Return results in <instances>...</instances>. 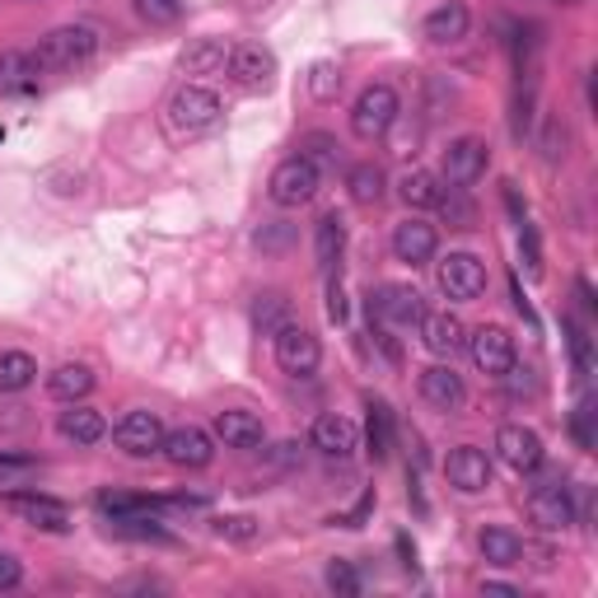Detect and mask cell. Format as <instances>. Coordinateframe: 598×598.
Wrapping results in <instances>:
<instances>
[{
    "label": "cell",
    "mask_w": 598,
    "mask_h": 598,
    "mask_svg": "<svg viewBox=\"0 0 598 598\" xmlns=\"http://www.w3.org/2000/svg\"><path fill=\"white\" fill-rule=\"evenodd\" d=\"M164 118H169L173 136H206V131H215L220 118H225V103H220V94L206 90V84H183V90H173Z\"/></svg>",
    "instance_id": "cell-1"
},
{
    "label": "cell",
    "mask_w": 598,
    "mask_h": 598,
    "mask_svg": "<svg viewBox=\"0 0 598 598\" xmlns=\"http://www.w3.org/2000/svg\"><path fill=\"white\" fill-rule=\"evenodd\" d=\"M94 52H99V33L90 24H61L38 42L33 61L38 71H80L84 61H94Z\"/></svg>",
    "instance_id": "cell-2"
},
{
    "label": "cell",
    "mask_w": 598,
    "mask_h": 598,
    "mask_svg": "<svg viewBox=\"0 0 598 598\" xmlns=\"http://www.w3.org/2000/svg\"><path fill=\"white\" fill-rule=\"evenodd\" d=\"M397 113H403V103H397V90L393 84H369V90H361L356 108H351V131H356L361 141H384Z\"/></svg>",
    "instance_id": "cell-3"
},
{
    "label": "cell",
    "mask_w": 598,
    "mask_h": 598,
    "mask_svg": "<svg viewBox=\"0 0 598 598\" xmlns=\"http://www.w3.org/2000/svg\"><path fill=\"white\" fill-rule=\"evenodd\" d=\"M528 519H534L543 534H561V528L575 524V500H570L566 473H547L534 486V496H528Z\"/></svg>",
    "instance_id": "cell-4"
},
{
    "label": "cell",
    "mask_w": 598,
    "mask_h": 598,
    "mask_svg": "<svg viewBox=\"0 0 598 598\" xmlns=\"http://www.w3.org/2000/svg\"><path fill=\"white\" fill-rule=\"evenodd\" d=\"M267 196L281 206V211H300L318 196V169L304 160V154H295V160H285L272 169V183H267Z\"/></svg>",
    "instance_id": "cell-5"
},
{
    "label": "cell",
    "mask_w": 598,
    "mask_h": 598,
    "mask_svg": "<svg viewBox=\"0 0 598 598\" xmlns=\"http://www.w3.org/2000/svg\"><path fill=\"white\" fill-rule=\"evenodd\" d=\"M225 71L239 90L249 94H267L276 84V57L267 48H257V42H239V48L225 52Z\"/></svg>",
    "instance_id": "cell-6"
},
{
    "label": "cell",
    "mask_w": 598,
    "mask_h": 598,
    "mask_svg": "<svg viewBox=\"0 0 598 598\" xmlns=\"http://www.w3.org/2000/svg\"><path fill=\"white\" fill-rule=\"evenodd\" d=\"M272 346H276V365L291 374V379H308L318 365H323V346H318V337L308 327H300V323H285L276 337H272Z\"/></svg>",
    "instance_id": "cell-7"
},
{
    "label": "cell",
    "mask_w": 598,
    "mask_h": 598,
    "mask_svg": "<svg viewBox=\"0 0 598 598\" xmlns=\"http://www.w3.org/2000/svg\"><path fill=\"white\" fill-rule=\"evenodd\" d=\"M463 346H468L473 365H477L482 374H491V379H500V374L515 365V337H509L505 327H496V323H482Z\"/></svg>",
    "instance_id": "cell-8"
},
{
    "label": "cell",
    "mask_w": 598,
    "mask_h": 598,
    "mask_svg": "<svg viewBox=\"0 0 598 598\" xmlns=\"http://www.w3.org/2000/svg\"><path fill=\"white\" fill-rule=\"evenodd\" d=\"M439 291L449 300H482L486 295V262L473 253H449L439 262Z\"/></svg>",
    "instance_id": "cell-9"
},
{
    "label": "cell",
    "mask_w": 598,
    "mask_h": 598,
    "mask_svg": "<svg viewBox=\"0 0 598 598\" xmlns=\"http://www.w3.org/2000/svg\"><path fill=\"white\" fill-rule=\"evenodd\" d=\"M113 439H118L122 454L150 458V454H160V445H164V420L154 412H126L113 426Z\"/></svg>",
    "instance_id": "cell-10"
},
{
    "label": "cell",
    "mask_w": 598,
    "mask_h": 598,
    "mask_svg": "<svg viewBox=\"0 0 598 598\" xmlns=\"http://www.w3.org/2000/svg\"><path fill=\"white\" fill-rule=\"evenodd\" d=\"M369 318H379L388 327H416L426 318V300L412 285H384L379 295H369Z\"/></svg>",
    "instance_id": "cell-11"
},
{
    "label": "cell",
    "mask_w": 598,
    "mask_h": 598,
    "mask_svg": "<svg viewBox=\"0 0 598 598\" xmlns=\"http://www.w3.org/2000/svg\"><path fill=\"white\" fill-rule=\"evenodd\" d=\"M496 454L509 473H538L543 468V435L528 426H500L496 430Z\"/></svg>",
    "instance_id": "cell-12"
},
{
    "label": "cell",
    "mask_w": 598,
    "mask_h": 598,
    "mask_svg": "<svg viewBox=\"0 0 598 598\" xmlns=\"http://www.w3.org/2000/svg\"><path fill=\"white\" fill-rule=\"evenodd\" d=\"M164 458L173 463V468H211L215 458V439L202 430V426H179V430H164Z\"/></svg>",
    "instance_id": "cell-13"
},
{
    "label": "cell",
    "mask_w": 598,
    "mask_h": 598,
    "mask_svg": "<svg viewBox=\"0 0 598 598\" xmlns=\"http://www.w3.org/2000/svg\"><path fill=\"white\" fill-rule=\"evenodd\" d=\"M486 164H491V154H486V141H482V136H458V141H449V150H445V183H449V187H473L482 173H486Z\"/></svg>",
    "instance_id": "cell-14"
},
{
    "label": "cell",
    "mask_w": 598,
    "mask_h": 598,
    "mask_svg": "<svg viewBox=\"0 0 598 598\" xmlns=\"http://www.w3.org/2000/svg\"><path fill=\"white\" fill-rule=\"evenodd\" d=\"M445 477L454 491L463 496H482L491 486V458H486L477 445H458L449 458H445Z\"/></svg>",
    "instance_id": "cell-15"
},
{
    "label": "cell",
    "mask_w": 598,
    "mask_h": 598,
    "mask_svg": "<svg viewBox=\"0 0 598 598\" xmlns=\"http://www.w3.org/2000/svg\"><path fill=\"white\" fill-rule=\"evenodd\" d=\"M6 505H10V515H19L33 528H42V534H65V528H71V509H65L61 500H52V496L14 491V496H6Z\"/></svg>",
    "instance_id": "cell-16"
},
{
    "label": "cell",
    "mask_w": 598,
    "mask_h": 598,
    "mask_svg": "<svg viewBox=\"0 0 598 598\" xmlns=\"http://www.w3.org/2000/svg\"><path fill=\"white\" fill-rule=\"evenodd\" d=\"M314 449L318 454H327V458H351L361 449V430H356V420L351 416H342V412H327V416H318L314 420Z\"/></svg>",
    "instance_id": "cell-17"
},
{
    "label": "cell",
    "mask_w": 598,
    "mask_h": 598,
    "mask_svg": "<svg viewBox=\"0 0 598 598\" xmlns=\"http://www.w3.org/2000/svg\"><path fill=\"white\" fill-rule=\"evenodd\" d=\"M435 249H439V234L426 220H403V225L393 230V257L407 262V267H426Z\"/></svg>",
    "instance_id": "cell-18"
},
{
    "label": "cell",
    "mask_w": 598,
    "mask_h": 598,
    "mask_svg": "<svg viewBox=\"0 0 598 598\" xmlns=\"http://www.w3.org/2000/svg\"><path fill=\"white\" fill-rule=\"evenodd\" d=\"M420 327V342H426V351L430 356H439V361H454L458 351H463V342H468V332H463V323H458V314H426L416 323Z\"/></svg>",
    "instance_id": "cell-19"
},
{
    "label": "cell",
    "mask_w": 598,
    "mask_h": 598,
    "mask_svg": "<svg viewBox=\"0 0 598 598\" xmlns=\"http://www.w3.org/2000/svg\"><path fill=\"white\" fill-rule=\"evenodd\" d=\"M473 29V14L463 0H445V6H435L426 14V38L435 42V48H454V42H463Z\"/></svg>",
    "instance_id": "cell-20"
},
{
    "label": "cell",
    "mask_w": 598,
    "mask_h": 598,
    "mask_svg": "<svg viewBox=\"0 0 598 598\" xmlns=\"http://www.w3.org/2000/svg\"><path fill=\"white\" fill-rule=\"evenodd\" d=\"M420 397H426L435 412H458L468 388H463L454 365H430V369H420Z\"/></svg>",
    "instance_id": "cell-21"
},
{
    "label": "cell",
    "mask_w": 598,
    "mask_h": 598,
    "mask_svg": "<svg viewBox=\"0 0 598 598\" xmlns=\"http://www.w3.org/2000/svg\"><path fill=\"white\" fill-rule=\"evenodd\" d=\"M215 439H225V449H257L267 439V426L253 412H220L215 416Z\"/></svg>",
    "instance_id": "cell-22"
},
{
    "label": "cell",
    "mask_w": 598,
    "mask_h": 598,
    "mask_svg": "<svg viewBox=\"0 0 598 598\" xmlns=\"http://www.w3.org/2000/svg\"><path fill=\"white\" fill-rule=\"evenodd\" d=\"M57 430H61V439H71V445L90 449V445H99V439L108 435V420H103L94 407H84V403H71V412H61Z\"/></svg>",
    "instance_id": "cell-23"
},
{
    "label": "cell",
    "mask_w": 598,
    "mask_h": 598,
    "mask_svg": "<svg viewBox=\"0 0 598 598\" xmlns=\"http://www.w3.org/2000/svg\"><path fill=\"white\" fill-rule=\"evenodd\" d=\"M365 445H369V458L374 463H384L388 454H393V412H388V403L384 397H369L365 403Z\"/></svg>",
    "instance_id": "cell-24"
},
{
    "label": "cell",
    "mask_w": 598,
    "mask_h": 598,
    "mask_svg": "<svg viewBox=\"0 0 598 598\" xmlns=\"http://www.w3.org/2000/svg\"><path fill=\"white\" fill-rule=\"evenodd\" d=\"M48 393L57 403H80V397L94 393V369L90 365H57L48 374Z\"/></svg>",
    "instance_id": "cell-25"
},
{
    "label": "cell",
    "mask_w": 598,
    "mask_h": 598,
    "mask_svg": "<svg viewBox=\"0 0 598 598\" xmlns=\"http://www.w3.org/2000/svg\"><path fill=\"white\" fill-rule=\"evenodd\" d=\"M38 84V61L33 52H0V94H29Z\"/></svg>",
    "instance_id": "cell-26"
},
{
    "label": "cell",
    "mask_w": 598,
    "mask_h": 598,
    "mask_svg": "<svg viewBox=\"0 0 598 598\" xmlns=\"http://www.w3.org/2000/svg\"><path fill=\"white\" fill-rule=\"evenodd\" d=\"M346 253V225H342V215H323L318 225H314V257H318V267L332 272L342 262Z\"/></svg>",
    "instance_id": "cell-27"
},
{
    "label": "cell",
    "mask_w": 598,
    "mask_h": 598,
    "mask_svg": "<svg viewBox=\"0 0 598 598\" xmlns=\"http://www.w3.org/2000/svg\"><path fill=\"white\" fill-rule=\"evenodd\" d=\"M397 196H403L412 211H430V206H439V179L430 169H407L403 179H397Z\"/></svg>",
    "instance_id": "cell-28"
},
{
    "label": "cell",
    "mask_w": 598,
    "mask_h": 598,
    "mask_svg": "<svg viewBox=\"0 0 598 598\" xmlns=\"http://www.w3.org/2000/svg\"><path fill=\"white\" fill-rule=\"evenodd\" d=\"M477 547H482L486 566L509 570V566H519V547H524V543H519V534H509V528H482Z\"/></svg>",
    "instance_id": "cell-29"
},
{
    "label": "cell",
    "mask_w": 598,
    "mask_h": 598,
    "mask_svg": "<svg viewBox=\"0 0 598 598\" xmlns=\"http://www.w3.org/2000/svg\"><path fill=\"white\" fill-rule=\"evenodd\" d=\"M38 379V361L29 351H0V393H24Z\"/></svg>",
    "instance_id": "cell-30"
},
{
    "label": "cell",
    "mask_w": 598,
    "mask_h": 598,
    "mask_svg": "<svg viewBox=\"0 0 598 598\" xmlns=\"http://www.w3.org/2000/svg\"><path fill=\"white\" fill-rule=\"evenodd\" d=\"M285 323H291V300H285L281 291L257 295V304H253V327L262 332V337H276Z\"/></svg>",
    "instance_id": "cell-31"
},
{
    "label": "cell",
    "mask_w": 598,
    "mask_h": 598,
    "mask_svg": "<svg viewBox=\"0 0 598 598\" xmlns=\"http://www.w3.org/2000/svg\"><path fill=\"white\" fill-rule=\"evenodd\" d=\"M384 169L379 164H356L346 173V187H351V202H361V206H374V202H384Z\"/></svg>",
    "instance_id": "cell-32"
},
{
    "label": "cell",
    "mask_w": 598,
    "mask_h": 598,
    "mask_svg": "<svg viewBox=\"0 0 598 598\" xmlns=\"http://www.w3.org/2000/svg\"><path fill=\"white\" fill-rule=\"evenodd\" d=\"M220 65H225V42H215V38H196L183 52V75H211Z\"/></svg>",
    "instance_id": "cell-33"
},
{
    "label": "cell",
    "mask_w": 598,
    "mask_h": 598,
    "mask_svg": "<svg viewBox=\"0 0 598 598\" xmlns=\"http://www.w3.org/2000/svg\"><path fill=\"white\" fill-rule=\"evenodd\" d=\"M342 90V65L337 61H314L308 65V94H314L318 103H332Z\"/></svg>",
    "instance_id": "cell-34"
},
{
    "label": "cell",
    "mask_w": 598,
    "mask_h": 598,
    "mask_svg": "<svg viewBox=\"0 0 598 598\" xmlns=\"http://www.w3.org/2000/svg\"><path fill=\"white\" fill-rule=\"evenodd\" d=\"M300 154H304V160L314 164V169H318V164H337V141H332L327 131H308V136L300 141Z\"/></svg>",
    "instance_id": "cell-35"
},
{
    "label": "cell",
    "mask_w": 598,
    "mask_h": 598,
    "mask_svg": "<svg viewBox=\"0 0 598 598\" xmlns=\"http://www.w3.org/2000/svg\"><path fill=\"white\" fill-rule=\"evenodd\" d=\"M327 589L337 594V598H356V594H361L356 566H351V561H332V566H327Z\"/></svg>",
    "instance_id": "cell-36"
},
{
    "label": "cell",
    "mask_w": 598,
    "mask_h": 598,
    "mask_svg": "<svg viewBox=\"0 0 598 598\" xmlns=\"http://www.w3.org/2000/svg\"><path fill=\"white\" fill-rule=\"evenodd\" d=\"M136 14L145 19V24H173V19L183 14V0H136Z\"/></svg>",
    "instance_id": "cell-37"
},
{
    "label": "cell",
    "mask_w": 598,
    "mask_h": 598,
    "mask_svg": "<svg viewBox=\"0 0 598 598\" xmlns=\"http://www.w3.org/2000/svg\"><path fill=\"white\" fill-rule=\"evenodd\" d=\"M215 534L230 538V543H253L257 538V519L253 515H225V519H215Z\"/></svg>",
    "instance_id": "cell-38"
},
{
    "label": "cell",
    "mask_w": 598,
    "mask_h": 598,
    "mask_svg": "<svg viewBox=\"0 0 598 598\" xmlns=\"http://www.w3.org/2000/svg\"><path fill=\"white\" fill-rule=\"evenodd\" d=\"M519 257H524V267H528V276H543V253H538V234H534V225H519Z\"/></svg>",
    "instance_id": "cell-39"
},
{
    "label": "cell",
    "mask_w": 598,
    "mask_h": 598,
    "mask_svg": "<svg viewBox=\"0 0 598 598\" xmlns=\"http://www.w3.org/2000/svg\"><path fill=\"white\" fill-rule=\"evenodd\" d=\"M566 154V126H561V118H547V131H543V160L547 164H557Z\"/></svg>",
    "instance_id": "cell-40"
},
{
    "label": "cell",
    "mask_w": 598,
    "mask_h": 598,
    "mask_svg": "<svg viewBox=\"0 0 598 598\" xmlns=\"http://www.w3.org/2000/svg\"><path fill=\"white\" fill-rule=\"evenodd\" d=\"M589 420H594V407L589 403L570 416V435H575V445H580V449H594V426H589Z\"/></svg>",
    "instance_id": "cell-41"
},
{
    "label": "cell",
    "mask_w": 598,
    "mask_h": 598,
    "mask_svg": "<svg viewBox=\"0 0 598 598\" xmlns=\"http://www.w3.org/2000/svg\"><path fill=\"white\" fill-rule=\"evenodd\" d=\"M24 585V566H19V557H10V551H0V594H10Z\"/></svg>",
    "instance_id": "cell-42"
},
{
    "label": "cell",
    "mask_w": 598,
    "mask_h": 598,
    "mask_svg": "<svg viewBox=\"0 0 598 598\" xmlns=\"http://www.w3.org/2000/svg\"><path fill=\"white\" fill-rule=\"evenodd\" d=\"M566 332H570L575 365H580V374H589V337H585V327H580V323H566Z\"/></svg>",
    "instance_id": "cell-43"
},
{
    "label": "cell",
    "mask_w": 598,
    "mask_h": 598,
    "mask_svg": "<svg viewBox=\"0 0 598 598\" xmlns=\"http://www.w3.org/2000/svg\"><path fill=\"white\" fill-rule=\"evenodd\" d=\"M291 225H281V220H276V225H262L257 230V243H262V249H285V243H291Z\"/></svg>",
    "instance_id": "cell-44"
},
{
    "label": "cell",
    "mask_w": 598,
    "mask_h": 598,
    "mask_svg": "<svg viewBox=\"0 0 598 598\" xmlns=\"http://www.w3.org/2000/svg\"><path fill=\"white\" fill-rule=\"evenodd\" d=\"M327 318L346 323V291H342V281H332V291H327Z\"/></svg>",
    "instance_id": "cell-45"
},
{
    "label": "cell",
    "mask_w": 598,
    "mask_h": 598,
    "mask_svg": "<svg viewBox=\"0 0 598 598\" xmlns=\"http://www.w3.org/2000/svg\"><path fill=\"white\" fill-rule=\"evenodd\" d=\"M482 594H505V598H515L519 589H515V585H500V580H482Z\"/></svg>",
    "instance_id": "cell-46"
},
{
    "label": "cell",
    "mask_w": 598,
    "mask_h": 598,
    "mask_svg": "<svg viewBox=\"0 0 598 598\" xmlns=\"http://www.w3.org/2000/svg\"><path fill=\"white\" fill-rule=\"evenodd\" d=\"M0 468H33V458H24V454H0Z\"/></svg>",
    "instance_id": "cell-47"
},
{
    "label": "cell",
    "mask_w": 598,
    "mask_h": 598,
    "mask_svg": "<svg viewBox=\"0 0 598 598\" xmlns=\"http://www.w3.org/2000/svg\"><path fill=\"white\" fill-rule=\"evenodd\" d=\"M397 551H403V566H407V570H416V547H412L407 538H397Z\"/></svg>",
    "instance_id": "cell-48"
},
{
    "label": "cell",
    "mask_w": 598,
    "mask_h": 598,
    "mask_svg": "<svg viewBox=\"0 0 598 598\" xmlns=\"http://www.w3.org/2000/svg\"><path fill=\"white\" fill-rule=\"evenodd\" d=\"M561 6H580V0H561Z\"/></svg>",
    "instance_id": "cell-49"
}]
</instances>
